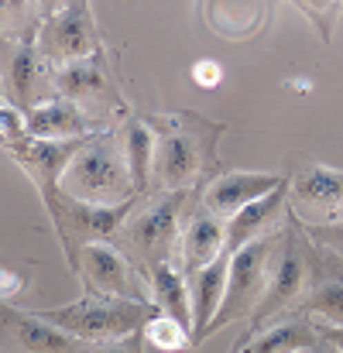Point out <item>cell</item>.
I'll return each mask as SVG.
<instances>
[{
  "mask_svg": "<svg viewBox=\"0 0 343 353\" xmlns=\"http://www.w3.org/2000/svg\"><path fill=\"white\" fill-rule=\"evenodd\" d=\"M227 254V223L213 213H206L199 203L189 213L186 227H182V240H179V268L186 274L203 271L206 264L220 261Z\"/></svg>",
  "mask_w": 343,
  "mask_h": 353,
  "instance_id": "16",
  "label": "cell"
},
{
  "mask_svg": "<svg viewBox=\"0 0 343 353\" xmlns=\"http://www.w3.org/2000/svg\"><path fill=\"white\" fill-rule=\"evenodd\" d=\"M288 213H292V206H288V179H285L271 196H264V199L244 206L237 216L227 220V254L247 247V243H254V240H261V236L278 234V230L285 227Z\"/></svg>",
  "mask_w": 343,
  "mask_h": 353,
  "instance_id": "15",
  "label": "cell"
},
{
  "mask_svg": "<svg viewBox=\"0 0 343 353\" xmlns=\"http://www.w3.org/2000/svg\"><path fill=\"white\" fill-rule=\"evenodd\" d=\"M155 130V192H203L217 175V144L227 123L210 120L196 110L179 114H141Z\"/></svg>",
  "mask_w": 343,
  "mask_h": 353,
  "instance_id": "1",
  "label": "cell"
},
{
  "mask_svg": "<svg viewBox=\"0 0 343 353\" xmlns=\"http://www.w3.org/2000/svg\"><path fill=\"white\" fill-rule=\"evenodd\" d=\"M299 316L316 323L320 330H340L343 326V274L323 278L299 305Z\"/></svg>",
  "mask_w": 343,
  "mask_h": 353,
  "instance_id": "22",
  "label": "cell"
},
{
  "mask_svg": "<svg viewBox=\"0 0 343 353\" xmlns=\"http://www.w3.org/2000/svg\"><path fill=\"white\" fill-rule=\"evenodd\" d=\"M141 340L158 353H182L186 347H193V330L182 326L179 319H172V316H165V312L155 309V316H151V319L144 323V330H141Z\"/></svg>",
  "mask_w": 343,
  "mask_h": 353,
  "instance_id": "23",
  "label": "cell"
},
{
  "mask_svg": "<svg viewBox=\"0 0 343 353\" xmlns=\"http://www.w3.org/2000/svg\"><path fill=\"white\" fill-rule=\"evenodd\" d=\"M24 134L28 137H38V141H79V137L100 134V127L86 117L72 100L55 97V100L35 107L24 117Z\"/></svg>",
  "mask_w": 343,
  "mask_h": 353,
  "instance_id": "17",
  "label": "cell"
},
{
  "mask_svg": "<svg viewBox=\"0 0 343 353\" xmlns=\"http://www.w3.org/2000/svg\"><path fill=\"white\" fill-rule=\"evenodd\" d=\"M299 7H302V14L316 24L320 38L330 45V41H333V28H337V21L343 17V3H299Z\"/></svg>",
  "mask_w": 343,
  "mask_h": 353,
  "instance_id": "25",
  "label": "cell"
},
{
  "mask_svg": "<svg viewBox=\"0 0 343 353\" xmlns=\"http://www.w3.org/2000/svg\"><path fill=\"white\" fill-rule=\"evenodd\" d=\"M299 223H302V220H299ZM302 230H306V236H309L320 250L333 254L343 264V220H333V223H302Z\"/></svg>",
  "mask_w": 343,
  "mask_h": 353,
  "instance_id": "24",
  "label": "cell"
},
{
  "mask_svg": "<svg viewBox=\"0 0 343 353\" xmlns=\"http://www.w3.org/2000/svg\"><path fill=\"white\" fill-rule=\"evenodd\" d=\"M90 137H79V141H38V137H21V141H10V144H0L7 151V158L28 175V182L38 189L41 203L52 199L59 192V182H62V172L69 168V161L83 151Z\"/></svg>",
  "mask_w": 343,
  "mask_h": 353,
  "instance_id": "12",
  "label": "cell"
},
{
  "mask_svg": "<svg viewBox=\"0 0 343 353\" xmlns=\"http://www.w3.org/2000/svg\"><path fill=\"white\" fill-rule=\"evenodd\" d=\"M323 343L320 326L309 323L306 316H292V319H275L268 326H261L257 333L247 336L244 350L233 347L237 353H309Z\"/></svg>",
  "mask_w": 343,
  "mask_h": 353,
  "instance_id": "19",
  "label": "cell"
},
{
  "mask_svg": "<svg viewBox=\"0 0 343 353\" xmlns=\"http://www.w3.org/2000/svg\"><path fill=\"white\" fill-rule=\"evenodd\" d=\"M320 336L333 353H343V326L340 330H320Z\"/></svg>",
  "mask_w": 343,
  "mask_h": 353,
  "instance_id": "30",
  "label": "cell"
},
{
  "mask_svg": "<svg viewBox=\"0 0 343 353\" xmlns=\"http://www.w3.org/2000/svg\"><path fill=\"white\" fill-rule=\"evenodd\" d=\"M45 323L59 326L83 347H100V343H117L127 336H137L144 323L155 316V305L148 302H127V299H107V295H83L76 302L55 305L38 312Z\"/></svg>",
  "mask_w": 343,
  "mask_h": 353,
  "instance_id": "4",
  "label": "cell"
},
{
  "mask_svg": "<svg viewBox=\"0 0 343 353\" xmlns=\"http://www.w3.org/2000/svg\"><path fill=\"white\" fill-rule=\"evenodd\" d=\"M117 141L124 151V161L130 168L134 179V192L141 199L151 196V179H155V130L148 127V120L130 114L124 123H117Z\"/></svg>",
  "mask_w": 343,
  "mask_h": 353,
  "instance_id": "20",
  "label": "cell"
},
{
  "mask_svg": "<svg viewBox=\"0 0 343 353\" xmlns=\"http://www.w3.org/2000/svg\"><path fill=\"white\" fill-rule=\"evenodd\" d=\"M288 206L299 220L323 216L316 223L343 220V168L299 158L288 175Z\"/></svg>",
  "mask_w": 343,
  "mask_h": 353,
  "instance_id": "11",
  "label": "cell"
},
{
  "mask_svg": "<svg viewBox=\"0 0 343 353\" xmlns=\"http://www.w3.org/2000/svg\"><path fill=\"white\" fill-rule=\"evenodd\" d=\"M59 192L66 199L90 203V206H124L130 199H141L134 192V179H130L127 161H124L117 127L93 134L83 144V151L62 172Z\"/></svg>",
  "mask_w": 343,
  "mask_h": 353,
  "instance_id": "3",
  "label": "cell"
},
{
  "mask_svg": "<svg viewBox=\"0 0 343 353\" xmlns=\"http://www.w3.org/2000/svg\"><path fill=\"white\" fill-rule=\"evenodd\" d=\"M137 203L141 199H130L124 206H90V203L66 199L62 192H55L52 199L41 203L55 227V236L62 243V254H66V264L72 274L79 264V250L90 243H114V236L120 234V227L127 223V216L134 213Z\"/></svg>",
  "mask_w": 343,
  "mask_h": 353,
  "instance_id": "7",
  "label": "cell"
},
{
  "mask_svg": "<svg viewBox=\"0 0 343 353\" xmlns=\"http://www.w3.org/2000/svg\"><path fill=\"white\" fill-rule=\"evenodd\" d=\"M0 97L21 117H28L35 107L59 97L52 83V69L45 65L35 41L0 38Z\"/></svg>",
  "mask_w": 343,
  "mask_h": 353,
  "instance_id": "9",
  "label": "cell"
},
{
  "mask_svg": "<svg viewBox=\"0 0 343 353\" xmlns=\"http://www.w3.org/2000/svg\"><path fill=\"white\" fill-rule=\"evenodd\" d=\"M31 285V278L17 268V264H10V261H0V302H14L24 288Z\"/></svg>",
  "mask_w": 343,
  "mask_h": 353,
  "instance_id": "26",
  "label": "cell"
},
{
  "mask_svg": "<svg viewBox=\"0 0 343 353\" xmlns=\"http://www.w3.org/2000/svg\"><path fill=\"white\" fill-rule=\"evenodd\" d=\"M35 45H38L48 69H62V65L93 59L97 52L107 48L104 38H100V28H97L93 3H86V0L55 3L52 14L45 17Z\"/></svg>",
  "mask_w": 343,
  "mask_h": 353,
  "instance_id": "8",
  "label": "cell"
},
{
  "mask_svg": "<svg viewBox=\"0 0 343 353\" xmlns=\"http://www.w3.org/2000/svg\"><path fill=\"white\" fill-rule=\"evenodd\" d=\"M193 83H196L199 90H213V86H220V83H224V69H220V62H213V59H199V62L193 65Z\"/></svg>",
  "mask_w": 343,
  "mask_h": 353,
  "instance_id": "28",
  "label": "cell"
},
{
  "mask_svg": "<svg viewBox=\"0 0 343 353\" xmlns=\"http://www.w3.org/2000/svg\"><path fill=\"white\" fill-rule=\"evenodd\" d=\"M199 192H155L134 206L127 223L114 236V247L148 274L155 264L179 261V240L189 213L196 210Z\"/></svg>",
  "mask_w": 343,
  "mask_h": 353,
  "instance_id": "2",
  "label": "cell"
},
{
  "mask_svg": "<svg viewBox=\"0 0 343 353\" xmlns=\"http://www.w3.org/2000/svg\"><path fill=\"white\" fill-rule=\"evenodd\" d=\"M227 271H230V254L220 261L206 264L189 278V305H193V347L203 343V333L210 330V323L220 316L224 299H227Z\"/></svg>",
  "mask_w": 343,
  "mask_h": 353,
  "instance_id": "18",
  "label": "cell"
},
{
  "mask_svg": "<svg viewBox=\"0 0 343 353\" xmlns=\"http://www.w3.org/2000/svg\"><path fill=\"white\" fill-rule=\"evenodd\" d=\"M148 292H151V305L172 319H179L182 326L193 330V305H189V278L179 268V261H165L155 264L148 274Z\"/></svg>",
  "mask_w": 343,
  "mask_h": 353,
  "instance_id": "21",
  "label": "cell"
},
{
  "mask_svg": "<svg viewBox=\"0 0 343 353\" xmlns=\"http://www.w3.org/2000/svg\"><path fill=\"white\" fill-rule=\"evenodd\" d=\"M76 278L90 295H107V299H127V302H148V278L117 250L114 243H90L79 250Z\"/></svg>",
  "mask_w": 343,
  "mask_h": 353,
  "instance_id": "10",
  "label": "cell"
},
{
  "mask_svg": "<svg viewBox=\"0 0 343 353\" xmlns=\"http://www.w3.org/2000/svg\"><path fill=\"white\" fill-rule=\"evenodd\" d=\"M0 353H86V347L38 312L0 302Z\"/></svg>",
  "mask_w": 343,
  "mask_h": 353,
  "instance_id": "13",
  "label": "cell"
},
{
  "mask_svg": "<svg viewBox=\"0 0 343 353\" xmlns=\"http://www.w3.org/2000/svg\"><path fill=\"white\" fill-rule=\"evenodd\" d=\"M0 103H3V97H0Z\"/></svg>",
  "mask_w": 343,
  "mask_h": 353,
  "instance_id": "31",
  "label": "cell"
},
{
  "mask_svg": "<svg viewBox=\"0 0 343 353\" xmlns=\"http://www.w3.org/2000/svg\"><path fill=\"white\" fill-rule=\"evenodd\" d=\"M52 83H55L59 97L72 100L100 130H114L117 123L130 117V107L120 93V79H117V69L107 48L97 52L93 59L52 69Z\"/></svg>",
  "mask_w": 343,
  "mask_h": 353,
  "instance_id": "5",
  "label": "cell"
},
{
  "mask_svg": "<svg viewBox=\"0 0 343 353\" xmlns=\"http://www.w3.org/2000/svg\"><path fill=\"white\" fill-rule=\"evenodd\" d=\"M21 137H24V117L14 107L0 103V144H10V141H21Z\"/></svg>",
  "mask_w": 343,
  "mask_h": 353,
  "instance_id": "27",
  "label": "cell"
},
{
  "mask_svg": "<svg viewBox=\"0 0 343 353\" xmlns=\"http://www.w3.org/2000/svg\"><path fill=\"white\" fill-rule=\"evenodd\" d=\"M285 179L288 175H275V172H224V175H217L213 182L203 185L199 206L227 223L230 216H237L244 206L271 196Z\"/></svg>",
  "mask_w": 343,
  "mask_h": 353,
  "instance_id": "14",
  "label": "cell"
},
{
  "mask_svg": "<svg viewBox=\"0 0 343 353\" xmlns=\"http://www.w3.org/2000/svg\"><path fill=\"white\" fill-rule=\"evenodd\" d=\"M144 340L141 333L137 336H127V340H117V343H100V347H86V353H141Z\"/></svg>",
  "mask_w": 343,
  "mask_h": 353,
  "instance_id": "29",
  "label": "cell"
},
{
  "mask_svg": "<svg viewBox=\"0 0 343 353\" xmlns=\"http://www.w3.org/2000/svg\"><path fill=\"white\" fill-rule=\"evenodd\" d=\"M282 247V230L271 236H261L240 250L230 254V271H227V299H224V309L220 316L210 323V330L203 333V340H210L213 333L227 330L233 323H244L257 312L264 292H268V278H271V264H275V254Z\"/></svg>",
  "mask_w": 343,
  "mask_h": 353,
  "instance_id": "6",
  "label": "cell"
}]
</instances>
